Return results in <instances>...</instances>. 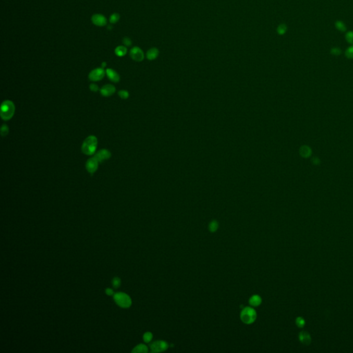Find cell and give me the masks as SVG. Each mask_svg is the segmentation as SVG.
Wrapping results in <instances>:
<instances>
[{"label": "cell", "mask_w": 353, "mask_h": 353, "mask_svg": "<svg viewBox=\"0 0 353 353\" xmlns=\"http://www.w3.org/2000/svg\"><path fill=\"white\" fill-rule=\"evenodd\" d=\"M123 44L125 46H130L132 44V41L129 37H124L123 39Z\"/></svg>", "instance_id": "f546056e"}, {"label": "cell", "mask_w": 353, "mask_h": 353, "mask_svg": "<svg viewBox=\"0 0 353 353\" xmlns=\"http://www.w3.org/2000/svg\"><path fill=\"white\" fill-rule=\"evenodd\" d=\"M159 55V50L157 48H152L149 49L146 53V57L148 60H154Z\"/></svg>", "instance_id": "4fadbf2b"}, {"label": "cell", "mask_w": 353, "mask_h": 353, "mask_svg": "<svg viewBox=\"0 0 353 353\" xmlns=\"http://www.w3.org/2000/svg\"><path fill=\"white\" fill-rule=\"evenodd\" d=\"M299 338H300V340L303 343H310V336L308 335L305 333H301L300 335H299Z\"/></svg>", "instance_id": "44dd1931"}, {"label": "cell", "mask_w": 353, "mask_h": 353, "mask_svg": "<svg viewBox=\"0 0 353 353\" xmlns=\"http://www.w3.org/2000/svg\"><path fill=\"white\" fill-rule=\"evenodd\" d=\"M121 285V279L119 277H115L113 279V286L115 288H119V286Z\"/></svg>", "instance_id": "f1b7e54d"}, {"label": "cell", "mask_w": 353, "mask_h": 353, "mask_svg": "<svg viewBox=\"0 0 353 353\" xmlns=\"http://www.w3.org/2000/svg\"><path fill=\"white\" fill-rule=\"evenodd\" d=\"M108 30H110V29L111 30V29H112L113 27H112V26H108Z\"/></svg>", "instance_id": "d590c367"}, {"label": "cell", "mask_w": 353, "mask_h": 353, "mask_svg": "<svg viewBox=\"0 0 353 353\" xmlns=\"http://www.w3.org/2000/svg\"><path fill=\"white\" fill-rule=\"evenodd\" d=\"M97 138L91 135L83 141L82 145V152L86 155H92L95 153L97 147Z\"/></svg>", "instance_id": "6da1fadb"}, {"label": "cell", "mask_w": 353, "mask_h": 353, "mask_svg": "<svg viewBox=\"0 0 353 353\" xmlns=\"http://www.w3.org/2000/svg\"><path fill=\"white\" fill-rule=\"evenodd\" d=\"M105 292H106V293L108 295H113V290L112 289H110V288H107V289H106V291H105Z\"/></svg>", "instance_id": "d6a6232c"}, {"label": "cell", "mask_w": 353, "mask_h": 353, "mask_svg": "<svg viewBox=\"0 0 353 353\" xmlns=\"http://www.w3.org/2000/svg\"><path fill=\"white\" fill-rule=\"evenodd\" d=\"M130 56L134 61H142L144 59V53L140 48L134 46L130 51Z\"/></svg>", "instance_id": "52a82bcc"}, {"label": "cell", "mask_w": 353, "mask_h": 353, "mask_svg": "<svg viewBox=\"0 0 353 353\" xmlns=\"http://www.w3.org/2000/svg\"><path fill=\"white\" fill-rule=\"evenodd\" d=\"M90 89H91V91L93 92H97L98 90H99V87H98V86L97 84L92 83V84L90 85Z\"/></svg>", "instance_id": "4dcf8cb0"}, {"label": "cell", "mask_w": 353, "mask_h": 353, "mask_svg": "<svg viewBox=\"0 0 353 353\" xmlns=\"http://www.w3.org/2000/svg\"><path fill=\"white\" fill-rule=\"evenodd\" d=\"M105 76V70L103 68H97L92 70L88 75L89 80L92 82H98L102 80Z\"/></svg>", "instance_id": "5b68a950"}, {"label": "cell", "mask_w": 353, "mask_h": 353, "mask_svg": "<svg viewBox=\"0 0 353 353\" xmlns=\"http://www.w3.org/2000/svg\"><path fill=\"white\" fill-rule=\"evenodd\" d=\"M335 28L338 31L342 32V33H345V32L347 31V26H346V25L344 23L343 21L341 20L336 21L335 23Z\"/></svg>", "instance_id": "2e32d148"}, {"label": "cell", "mask_w": 353, "mask_h": 353, "mask_svg": "<svg viewBox=\"0 0 353 353\" xmlns=\"http://www.w3.org/2000/svg\"><path fill=\"white\" fill-rule=\"evenodd\" d=\"M118 95L119 96V97L121 98V99H126L129 97V93H128V92L127 91H125V90H121V91H119L118 92Z\"/></svg>", "instance_id": "484cf974"}, {"label": "cell", "mask_w": 353, "mask_h": 353, "mask_svg": "<svg viewBox=\"0 0 353 353\" xmlns=\"http://www.w3.org/2000/svg\"><path fill=\"white\" fill-rule=\"evenodd\" d=\"M106 62H103V63H102V68L106 67Z\"/></svg>", "instance_id": "e575fe53"}, {"label": "cell", "mask_w": 353, "mask_h": 353, "mask_svg": "<svg viewBox=\"0 0 353 353\" xmlns=\"http://www.w3.org/2000/svg\"><path fill=\"white\" fill-rule=\"evenodd\" d=\"M312 163H313L314 164H319L320 163V161H319V160L318 158L314 157V159H312Z\"/></svg>", "instance_id": "836d02e7"}, {"label": "cell", "mask_w": 353, "mask_h": 353, "mask_svg": "<svg viewBox=\"0 0 353 353\" xmlns=\"http://www.w3.org/2000/svg\"><path fill=\"white\" fill-rule=\"evenodd\" d=\"M168 344L165 341H155L151 345V350L152 352H159L165 351L168 349Z\"/></svg>", "instance_id": "8992f818"}, {"label": "cell", "mask_w": 353, "mask_h": 353, "mask_svg": "<svg viewBox=\"0 0 353 353\" xmlns=\"http://www.w3.org/2000/svg\"><path fill=\"white\" fill-rule=\"evenodd\" d=\"M106 73L107 75V76H108V79L111 81V82L117 83L119 82V80H120V77H119V75L113 69H111V68H108V69H106Z\"/></svg>", "instance_id": "7c38bea8"}, {"label": "cell", "mask_w": 353, "mask_h": 353, "mask_svg": "<svg viewBox=\"0 0 353 353\" xmlns=\"http://www.w3.org/2000/svg\"><path fill=\"white\" fill-rule=\"evenodd\" d=\"M288 27L285 23H281V24L278 26L277 29V32L279 35H285L286 32H287Z\"/></svg>", "instance_id": "d6986e66"}, {"label": "cell", "mask_w": 353, "mask_h": 353, "mask_svg": "<svg viewBox=\"0 0 353 353\" xmlns=\"http://www.w3.org/2000/svg\"><path fill=\"white\" fill-rule=\"evenodd\" d=\"M148 351V348L144 344H139L136 347L134 348V349L132 350V352H142L145 353Z\"/></svg>", "instance_id": "ac0fdd59"}, {"label": "cell", "mask_w": 353, "mask_h": 353, "mask_svg": "<svg viewBox=\"0 0 353 353\" xmlns=\"http://www.w3.org/2000/svg\"><path fill=\"white\" fill-rule=\"evenodd\" d=\"M15 111V106L12 101L6 100L1 106V113L0 116L4 121H8L13 117Z\"/></svg>", "instance_id": "7a4b0ae2"}, {"label": "cell", "mask_w": 353, "mask_h": 353, "mask_svg": "<svg viewBox=\"0 0 353 353\" xmlns=\"http://www.w3.org/2000/svg\"><path fill=\"white\" fill-rule=\"evenodd\" d=\"M99 166V162L95 157L90 158L86 164V168L88 172L91 174H93L97 171Z\"/></svg>", "instance_id": "ba28073f"}, {"label": "cell", "mask_w": 353, "mask_h": 353, "mask_svg": "<svg viewBox=\"0 0 353 353\" xmlns=\"http://www.w3.org/2000/svg\"><path fill=\"white\" fill-rule=\"evenodd\" d=\"M240 317L241 321L245 324H252L257 318V312L255 310L251 307H246L241 311Z\"/></svg>", "instance_id": "3957f363"}, {"label": "cell", "mask_w": 353, "mask_h": 353, "mask_svg": "<svg viewBox=\"0 0 353 353\" xmlns=\"http://www.w3.org/2000/svg\"><path fill=\"white\" fill-rule=\"evenodd\" d=\"M218 228H219V223H218L216 220H213V221H212L209 224L208 228L209 230L211 232H216V231L217 230Z\"/></svg>", "instance_id": "ffe728a7"}, {"label": "cell", "mask_w": 353, "mask_h": 353, "mask_svg": "<svg viewBox=\"0 0 353 353\" xmlns=\"http://www.w3.org/2000/svg\"><path fill=\"white\" fill-rule=\"evenodd\" d=\"M114 300L117 305L124 308H129L132 304L130 297L124 292H117L114 295Z\"/></svg>", "instance_id": "277c9868"}, {"label": "cell", "mask_w": 353, "mask_h": 353, "mask_svg": "<svg viewBox=\"0 0 353 353\" xmlns=\"http://www.w3.org/2000/svg\"><path fill=\"white\" fill-rule=\"evenodd\" d=\"M345 55L348 59H353V45L346 49Z\"/></svg>", "instance_id": "7402d4cb"}, {"label": "cell", "mask_w": 353, "mask_h": 353, "mask_svg": "<svg viewBox=\"0 0 353 353\" xmlns=\"http://www.w3.org/2000/svg\"><path fill=\"white\" fill-rule=\"evenodd\" d=\"M120 19V15L118 13H113L110 17V22L111 23H115L119 20Z\"/></svg>", "instance_id": "cb8c5ba5"}, {"label": "cell", "mask_w": 353, "mask_h": 353, "mask_svg": "<svg viewBox=\"0 0 353 353\" xmlns=\"http://www.w3.org/2000/svg\"><path fill=\"white\" fill-rule=\"evenodd\" d=\"M143 339H144V341L145 342H146V343H149V342L152 340V339H153V334L150 332L145 333L144 335Z\"/></svg>", "instance_id": "83f0119b"}, {"label": "cell", "mask_w": 353, "mask_h": 353, "mask_svg": "<svg viewBox=\"0 0 353 353\" xmlns=\"http://www.w3.org/2000/svg\"><path fill=\"white\" fill-rule=\"evenodd\" d=\"M115 91H116L115 87L111 84L105 85L100 89V93L104 97H109V96L113 95L115 93Z\"/></svg>", "instance_id": "8fae6325"}, {"label": "cell", "mask_w": 353, "mask_h": 353, "mask_svg": "<svg viewBox=\"0 0 353 353\" xmlns=\"http://www.w3.org/2000/svg\"><path fill=\"white\" fill-rule=\"evenodd\" d=\"M9 132V128L6 124H3L1 128V134L2 137H6Z\"/></svg>", "instance_id": "4316f807"}, {"label": "cell", "mask_w": 353, "mask_h": 353, "mask_svg": "<svg viewBox=\"0 0 353 353\" xmlns=\"http://www.w3.org/2000/svg\"><path fill=\"white\" fill-rule=\"evenodd\" d=\"M346 40L348 43L353 45V31H348L346 33Z\"/></svg>", "instance_id": "603a6c76"}, {"label": "cell", "mask_w": 353, "mask_h": 353, "mask_svg": "<svg viewBox=\"0 0 353 353\" xmlns=\"http://www.w3.org/2000/svg\"><path fill=\"white\" fill-rule=\"evenodd\" d=\"M262 300L261 297L257 295H253V296H252L249 299L250 305H251L253 307L259 306V305L262 303Z\"/></svg>", "instance_id": "5bb4252c"}, {"label": "cell", "mask_w": 353, "mask_h": 353, "mask_svg": "<svg viewBox=\"0 0 353 353\" xmlns=\"http://www.w3.org/2000/svg\"><path fill=\"white\" fill-rule=\"evenodd\" d=\"M99 162H102L105 160L109 159L111 157V153L107 149H102L97 152L94 156Z\"/></svg>", "instance_id": "9c48e42d"}, {"label": "cell", "mask_w": 353, "mask_h": 353, "mask_svg": "<svg viewBox=\"0 0 353 353\" xmlns=\"http://www.w3.org/2000/svg\"><path fill=\"white\" fill-rule=\"evenodd\" d=\"M299 153L303 157L307 158L311 155L312 151L311 148L307 146V145H303L299 150Z\"/></svg>", "instance_id": "9a60e30c"}, {"label": "cell", "mask_w": 353, "mask_h": 353, "mask_svg": "<svg viewBox=\"0 0 353 353\" xmlns=\"http://www.w3.org/2000/svg\"><path fill=\"white\" fill-rule=\"evenodd\" d=\"M92 22L97 26H104L106 24V18L102 14H95L91 18Z\"/></svg>", "instance_id": "30bf717a"}, {"label": "cell", "mask_w": 353, "mask_h": 353, "mask_svg": "<svg viewBox=\"0 0 353 353\" xmlns=\"http://www.w3.org/2000/svg\"><path fill=\"white\" fill-rule=\"evenodd\" d=\"M297 324L299 326H303V325H304V321L301 318H298L297 319Z\"/></svg>", "instance_id": "1f68e13d"}, {"label": "cell", "mask_w": 353, "mask_h": 353, "mask_svg": "<svg viewBox=\"0 0 353 353\" xmlns=\"http://www.w3.org/2000/svg\"><path fill=\"white\" fill-rule=\"evenodd\" d=\"M342 51L339 47H333L330 49V53L334 56H339L341 54Z\"/></svg>", "instance_id": "d4e9b609"}, {"label": "cell", "mask_w": 353, "mask_h": 353, "mask_svg": "<svg viewBox=\"0 0 353 353\" xmlns=\"http://www.w3.org/2000/svg\"><path fill=\"white\" fill-rule=\"evenodd\" d=\"M115 53L118 57H123L127 53V48L124 46H117L115 50Z\"/></svg>", "instance_id": "e0dca14e"}]
</instances>
